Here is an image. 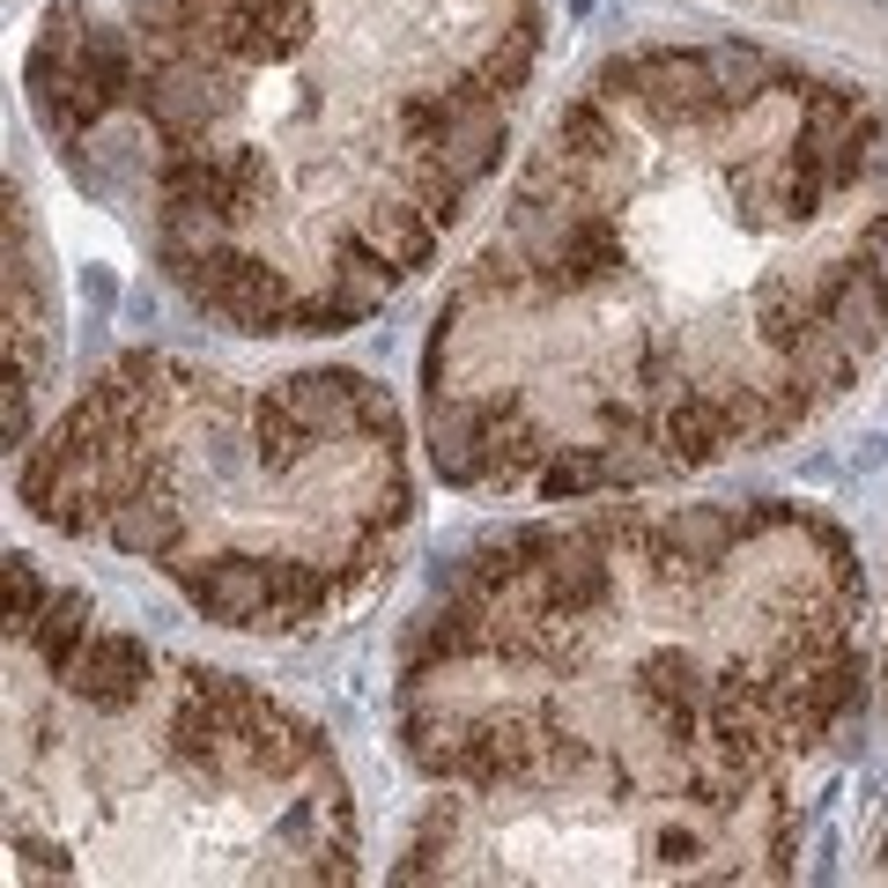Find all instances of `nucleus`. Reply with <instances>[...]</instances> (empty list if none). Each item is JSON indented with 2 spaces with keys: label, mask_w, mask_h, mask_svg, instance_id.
<instances>
[{
  "label": "nucleus",
  "mask_w": 888,
  "mask_h": 888,
  "mask_svg": "<svg viewBox=\"0 0 888 888\" xmlns=\"http://www.w3.org/2000/svg\"><path fill=\"white\" fill-rule=\"evenodd\" d=\"M866 681V578L807 504H659L504 533L415 607L400 755L459 792L748 800Z\"/></svg>",
  "instance_id": "7ed1b4c3"
},
{
  "label": "nucleus",
  "mask_w": 888,
  "mask_h": 888,
  "mask_svg": "<svg viewBox=\"0 0 888 888\" xmlns=\"http://www.w3.org/2000/svg\"><path fill=\"white\" fill-rule=\"evenodd\" d=\"M888 348V97L652 38L541 126L422 341L452 489L600 496L785 444Z\"/></svg>",
  "instance_id": "f257e3e1"
},
{
  "label": "nucleus",
  "mask_w": 888,
  "mask_h": 888,
  "mask_svg": "<svg viewBox=\"0 0 888 888\" xmlns=\"http://www.w3.org/2000/svg\"><path fill=\"white\" fill-rule=\"evenodd\" d=\"M38 526L178 585L215 630L311 637L363 607L415 526L408 430L363 370L119 356L23 444Z\"/></svg>",
  "instance_id": "20e7f679"
},
{
  "label": "nucleus",
  "mask_w": 888,
  "mask_h": 888,
  "mask_svg": "<svg viewBox=\"0 0 888 888\" xmlns=\"http://www.w3.org/2000/svg\"><path fill=\"white\" fill-rule=\"evenodd\" d=\"M52 348H60V311H52V274L30 230V208L15 200L8 215V444H30V408L45 400Z\"/></svg>",
  "instance_id": "0eeeda50"
},
{
  "label": "nucleus",
  "mask_w": 888,
  "mask_h": 888,
  "mask_svg": "<svg viewBox=\"0 0 888 888\" xmlns=\"http://www.w3.org/2000/svg\"><path fill=\"white\" fill-rule=\"evenodd\" d=\"M8 852L23 881L326 888L356 874V807L304 711L8 556Z\"/></svg>",
  "instance_id": "39448f33"
},
{
  "label": "nucleus",
  "mask_w": 888,
  "mask_h": 888,
  "mask_svg": "<svg viewBox=\"0 0 888 888\" xmlns=\"http://www.w3.org/2000/svg\"><path fill=\"white\" fill-rule=\"evenodd\" d=\"M533 67L541 0H67L30 97L193 311L311 341L437 260L504 171Z\"/></svg>",
  "instance_id": "f03ea898"
},
{
  "label": "nucleus",
  "mask_w": 888,
  "mask_h": 888,
  "mask_svg": "<svg viewBox=\"0 0 888 888\" xmlns=\"http://www.w3.org/2000/svg\"><path fill=\"white\" fill-rule=\"evenodd\" d=\"M800 859V807L785 785L748 800H652V792H459L437 785L400 852V881H630L733 888L785 881Z\"/></svg>",
  "instance_id": "423d86ee"
}]
</instances>
